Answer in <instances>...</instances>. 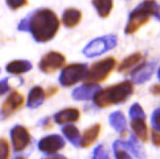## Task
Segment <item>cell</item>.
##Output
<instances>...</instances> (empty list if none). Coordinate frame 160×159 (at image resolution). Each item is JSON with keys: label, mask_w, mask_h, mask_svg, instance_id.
Segmentation results:
<instances>
[{"label": "cell", "mask_w": 160, "mask_h": 159, "mask_svg": "<svg viewBox=\"0 0 160 159\" xmlns=\"http://www.w3.org/2000/svg\"><path fill=\"white\" fill-rule=\"evenodd\" d=\"M60 20L49 8H41L27 15L18 24V31L29 32L36 42L45 43L57 35Z\"/></svg>", "instance_id": "1"}, {"label": "cell", "mask_w": 160, "mask_h": 159, "mask_svg": "<svg viewBox=\"0 0 160 159\" xmlns=\"http://www.w3.org/2000/svg\"><path fill=\"white\" fill-rule=\"evenodd\" d=\"M133 94V84L129 80L115 84L99 89L94 96L95 105L99 108H105L112 105H118L126 102Z\"/></svg>", "instance_id": "2"}, {"label": "cell", "mask_w": 160, "mask_h": 159, "mask_svg": "<svg viewBox=\"0 0 160 159\" xmlns=\"http://www.w3.org/2000/svg\"><path fill=\"white\" fill-rule=\"evenodd\" d=\"M151 17L160 20V7L154 0H144L130 14L126 24L125 33L133 34L138 29L147 24Z\"/></svg>", "instance_id": "3"}, {"label": "cell", "mask_w": 160, "mask_h": 159, "mask_svg": "<svg viewBox=\"0 0 160 159\" xmlns=\"http://www.w3.org/2000/svg\"><path fill=\"white\" fill-rule=\"evenodd\" d=\"M116 60L114 58L108 57L100 60L88 69V74L86 76V83L89 84H99L105 81L108 76L112 74V71L115 69Z\"/></svg>", "instance_id": "4"}, {"label": "cell", "mask_w": 160, "mask_h": 159, "mask_svg": "<svg viewBox=\"0 0 160 159\" xmlns=\"http://www.w3.org/2000/svg\"><path fill=\"white\" fill-rule=\"evenodd\" d=\"M88 67L85 63H71L62 69L59 77V83L63 87H71L81 80L86 79Z\"/></svg>", "instance_id": "5"}, {"label": "cell", "mask_w": 160, "mask_h": 159, "mask_svg": "<svg viewBox=\"0 0 160 159\" xmlns=\"http://www.w3.org/2000/svg\"><path fill=\"white\" fill-rule=\"evenodd\" d=\"M117 44V37L115 35H106V36L97 37L85 46L82 50V53L87 58H94L100 55L114 49Z\"/></svg>", "instance_id": "6"}, {"label": "cell", "mask_w": 160, "mask_h": 159, "mask_svg": "<svg viewBox=\"0 0 160 159\" xmlns=\"http://www.w3.org/2000/svg\"><path fill=\"white\" fill-rule=\"evenodd\" d=\"M66 64V57L58 51H50L41 59L38 68L44 74H54Z\"/></svg>", "instance_id": "7"}, {"label": "cell", "mask_w": 160, "mask_h": 159, "mask_svg": "<svg viewBox=\"0 0 160 159\" xmlns=\"http://www.w3.org/2000/svg\"><path fill=\"white\" fill-rule=\"evenodd\" d=\"M10 141L15 152H22L31 145V133L23 125H15L10 130Z\"/></svg>", "instance_id": "8"}, {"label": "cell", "mask_w": 160, "mask_h": 159, "mask_svg": "<svg viewBox=\"0 0 160 159\" xmlns=\"http://www.w3.org/2000/svg\"><path fill=\"white\" fill-rule=\"evenodd\" d=\"M24 102H25V98L19 91H10L9 95L7 96V98L5 100V102L2 103L1 107H0V117L1 119H7L14 113H16L18 110L23 107Z\"/></svg>", "instance_id": "9"}, {"label": "cell", "mask_w": 160, "mask_h": 159, "mask_svg": "<svg viewBox=\"0 0 160 159\" xmlns=\"http://www.w3.org/2000/svg\"><path fill=\"white\" fill-rule=\"evenodd\" d=\"M64 146H66V141L62 136L59 134H50V136L42 138L38 141L37 148L41 152L51 156V155H55L59 152L61 149L64 148Z\"/></svg>", "instance_id": "10"}, {"label": "cell", "mask_w": 160, "mask_h": 159, "mask_svg": "<svg viewBox=\"0 0 160 159\" xmlns=\"http://www.w3.org/2000/svg\"><path fill=\"white\" fill-rule=\"evenodd\" d=\"M154 68H156V61L146 62L144 64L138 67L137 69L132 71V81L135 84H143L148 81L153 74Z\"/></svg>", "instance_id": "11"}, {"label": "cell", "mask_w": 160, "mask_h": 159, "mask_svg": "<svg viewBox=\"0 0 160 159\" xmlns=\"http://www.w3.org/2000/svg\"><path fill=\"white\" fill-rule=\"evenodd\" d=\"M99 89L100 87L97 84L86 83L83 84V85L79 86V87H77V88H74L72 90L71 96L76 100H89L94 98V96Z\"/></svg>", "instance_id": "12"}, {"label": "cell", "mask_w": 160, "mask_h": 159, "mask_svg": "<svg viewBox=\"0 0 160 159\" xmlns=\"http://www.w3.org/2000/svg\"><path fill=\"white\" fill-rule=\"evenodd\" d=\"M53 119H54V122L57 124H60V125L71 124V123L79 121L80 112L78 108H74V107L64 108L62 111L55 113Z\"/></svg>", "instance_id": "13"}, {"label": "cell", "mask_w": 160, "mask_h": 159, "mask_svg": "<svg viewBox=\"0 0 160 159\" xmlns=\"http://www.w3.org/2000/svg\"><path fill=\"white\" fill-rule=\"evenodd\" d=\"M45 90L41 86H34L28 93L26 105L29 108H36L43 104V102L45 100Z\"/></svg>", "instance_id": "14"}, {"label": "cell", "mask_w": 160, "mask_h": 159, "mask_svg": "<svg viewBox=\"0 0 160 159\" xmlns=\"http://www.w3.org/2000/svg\"><path fill=\"white\" fill-rule=\"evenodd\" d=\"M131 128L134 136L142 142L148 141V126L146 124V117H133L131 119Z\"/></svg>", "instance_id": "15"}, {"label": "cell", "mask_w": 160, "mask_h": 159, "mask_svg": "<svg viewBox=\"0 0 160 159\" xmlns=\"http://www.w3.org/2000/svg\"><path fill=\"white\" fill-rule=\"evenodd\" d=\"M32 69V63L28 60H14L6 65L7 72L14 76H20L28 72Z\"/></svg>", "instance_id": "16"}, {"label": "cell", "mask_w": 160, "mask_h": 159, "mask_svg": "<svg viewBox=\"0 0 160 159\" xmlns=\"http://www.w3.org/2000/svg\"><path fill=\"white\" fill-rule=\"evenodd\" d=\"M81 17H82V14L79 9L68 8L63 12L62 23L68 28H73L81 22Z\"/></svg>", "instance_id": "17"}, {"label": "cell", "mask_w": 160, "mask_h": 159, "mask_svg": "<svg viewBox=\"0 0 160 159\" xmlns=\"http://www.w3.org/2000/svg\"><path fill=\"white\" fill-rule=\"evenodd\" d=\"M100 124H94L87 130L81 136V140H80V147L82 148H88L94 143L96 140L98 139V136L100 133Z\"/></svg>", "instance_id": "18"}, {"label": "cell", "mask_w": 160, "mask_h": 159, "mask_svg": "<svg viewBox=\"0 0 160 159\" xmlns=\"http://www.w3.org/2000/svg\"><path fill=\"white\" fill-rule=\"evenodd\" d=\"M124 146L126 149L131 153H133V156L137 159H146V151L143 149V147L140 145L139 139L135 136H131L128 141H124Z\"/></svg>", "instance_id": "19"}, {"label": "cell", "mask_w": 160, "mask_h": 159, "mask_svg": "<svg viewBox=\"0 0 160 159\" xmlns=\"http://www.w3.org/2000/svg\"><path fill=\"white\" fill-rule=\"evenodd\" d=\"M62 133L69 141L71 142L72 146H74V147H80L81 134H80L77 126H74L73 124H66L62 128Z\"/></svg>", "instance_id": "20"}, {"label": "cell", "mask_w": 160, "mask_h": 159, "mask_svg": "<svg viewBox=\"0 0 160 159\" xmlns=\"http://www.w3.org/2000/svg\"><path fill=\"white\" fill-rule=\"evenodd\" d=\"M109 123L118 133H124L126 131V120L124 114L120 111H115L109 115Z\"/></svg>", "instance_id": "21"}, {"label": "cell", "mask_w": 160, "mask_h": 159, "mask_svg": "<svg viewBox=\"0 0 160 159\" xmlns=\"http://www.w3.org/2000/svg\"><path fill=\"white\" fill-rule=\"evenodd\" d=\"M92 5L100 17L106 18L113 9V0H92Z\"/></svg>", "instance_id": "22"}, {"label": "cell", "mask_w": 160, "mask_h": 159, "mask_svg": "<svg viewBox=\"0 0 160 159\" xmlns=\"http://www.w3.org/2000/svg\"><path fill=\"white\" fill-rule=\"evenodd\" d=\"M142 58H143V55L140 52L131 54L130 57H128L126 59H124L123 61H122V63H121L120 67H118V71H120V72H126L128 70H130V69L133 68L134 65H137L138 63L140 62L141 60H142Z\"/></svg>", "instance_id": "23"}, {"label": "cell", "mask_w": 160, "mask_h": 159, "mask_svg": "<svg viewBox=\"0 0 160 159\" xmlns=\"http://www.w3.org/2000/svg\"><path fill=\"white\" fill-rule=\"evenodd\" d=\"M113 151L116 159H133L129 153V150L124 146V141L122 140H116L113 143Z\"/></svg>", "instance_id": "24"}, {"label": "cell", "mask_w": 160, "mask_h": 159, "mask_svg": "<svg viewBox=\"0 0 160 159\" xmlns=\"http://www.w3.org/2000/svg\"><path fill=\"white\" fill-rule=\"evenodd\" d=\"M10 158V143L6 138H0V159Z\"/></svg>", "instance_id": "25"}, {"label": "cell", "mask_w": 160, "mask_h": 159, "mask_svg": "<svg viewBox=\"0 0 160 159\" xmlns=\"http://www.w3.org/2000/svg\"><path fill=\"white\" fill-rule=\"evenodd\" d=\"M129 114L131 119H133V117H146V113L140 106V104H138V103H135V104H133L131 106Z\"/></svg>", "instance_id": "26"}, {"label": "cell", "mask_w": 160, "mask_h": 159, "mask_svg": "<svg viewBox=\"0 0 160 159\" xmlns=\"http://www.w3.org/2000/svg\"><path fill=\"white\" fill-rule=\"evenodd\" d=\"M92 159H111L106 149L102 145L97 146L92 152Z\"/></svg>", "instance_id": "27"}, {"label": "cell", "mask_w": 160, "mask_h": 159, "mask_svg": "<svg viewBox=\"0 0 160 159\" xmlns=\"http://www.w3.org/2000/svg\"><path fill=\"white\" fill-rule=\"evenodd\" d=\"M6 3L12 10H18L19 8L27 6L28 0H6Z\"/></svg>", "instance_id": "28"}, {"label": "cell", "mask_w": 160, "mask_h": 159, "mask_svg": "<svg viewBox=\"0 0 160 159\" xmlns=\"http://www.w3.org/2000/svg\"><path fill=\"white\" fill-rule=\"evenodd\" d=\"M151 125L154 131L160 133V108H157L151 115Z\"/></svg>", "instance_id": "29"}, {"label": "cell", "mask_w": 160, "mask_h": 159, "mask_svg": "<svg viewBox=\"0 0 160 159\" xmlns=\"http://www.w3.org/2000/svg\"><path fill=\"white\" fill-rule=\"evenodd\" d=\"M10 90V86L8 83V78H3L0 80V96L5 95Z\"/></svg>", "instance_id": "30"}, {"label": "cell", "mask_w": 160, "mask_h": 159, "mask_svg": "<svg viewBox=\"0 0 160 159\" xmlns=\"http://www.w3.org/2000/svg\"><path fill=\"white\" fill-rule=\"evenodd\" d=\"M151 141L154 146L160 147V133L157 131H152L151 132Z\"/></svg>", "instance_id": "31"}, {"label": "cell", "mask_w": 160, "mask_h": 159, "mask_svg": "<svg viewBox=\"0 0 160 159\" xmlns=\"http://www.w3.org/2000/svg\"><path fill=\"white\" fill-rule=\"evenodd\" d=\"M151 94H153L154 96H160V84H156L150 88Z\"/></svg>", "instance_id": "32"}, {"label": "cell", "mask_w": 160, "mask_h": 159, "mask_svg": "<svg viewBox=\"0 0 160 159\" xmlns=\"http://www.w3.org/2000/svg\"><path fill=\"white\" fill-rule=\"evenodd\" d=\"M57 91H58V88H57V87H54V86H53V87H49V88H48V90H45L46 97H51L52 95H54Z\"/></svg>", "instance_id": "33"}, {"label": "cell", "mask_w": 160, "mask_h": 159, "mask_svg": "<svg viewBox=\"0 0 160 159\" xmlns=\"http://www.w3.org/2000/svg\"><path fill=\"white\" fill-rule=\"evenodd\" d=\"M43 159H68L67 157L62 156V155H51L50 157H46V158H43Z\"/></svg>", "instance_id": "34"}, {"label": "cell", "mask_w": 160, "mask_h": 159, "mask_svg": "<svg viewBox=\"0 0 160 159\" xmlns=\"http://www.w3.org/2000/svg\"><path fill=\"white\" fill-rule=\"evenodd\" d=\"M158 78H159V80H160V68H159V71H158Z\"/></svg>", "instance_id": "35"}, {"label": "cell", "mask_w": 160, "mask_h": 159, "mask_svg": "<svg viewBox=\"0 0 160 159\" xmlns=\"http://www.w3.org/2000/svg\"><path fill=\"white\" fill-rule=\"evenodd\" d=\"M15 159H26V158H24V157H17V158H15Z\"/></svg>", "instance_id": "36"}]
</instances>
